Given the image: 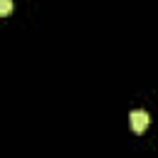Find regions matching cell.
Masks as SVG:
<instances>
[{"mask_svg": "<svg viewBox=\"0 0 158 158\" xmlns=\"http://www.w3.org/2000/svg\"><path fill=\"white\" fill-rule=\"evenodd\" d=\"M148 121H151V116H148L146 111H141V109H133V111L128 114V123H131L133 133H143V131L148 128Z\"/></svg>", "mask_w": 158, "mask_h": 158, "instance_id": "obj_1", "label": "cell"}, {"mask_svg": "<svg viewBox=\"0 0 158 158\" xmlns=\"http://www.w3.org/2000/svg\"><path fill=\"white\" fill-rule=\"evenodd\" d=\"M12 12V0H0V15H10Z\"/></svg>", "mask_w": 158, "mask_h": 158, "instance_id": "obj_2", "label": "cell"}]
</instances>
